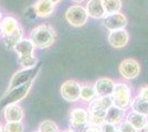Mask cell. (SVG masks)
<instances>
[{
  "label": "cell",
  "instance_id": "1",
  "mask_svg": "<svg viewBox=\"0 0 148 132\" xmlns=\"http://www.w3.org/2000/svg\"><path fill=\"white\" fill-rule=\"evenodd\" d=\"M14 51L18 54V62L25 68L33 67L37 65V57L34 56L36 46L30 39H22L13 46Z\"/></svg>",
  "mask_w": 148,
  "mask_h": 132
},
{
  "label": "cell",
  "instance_id": "2",
  "mask_svg": "<svg viewBox=\"0 0 148 132\" xmlns=\"http://www.w3.org/2000/svg\"><path fill=\"white\" fill-rule=\"evenodd\" d=\"M30 40L33 42L36 47L48 49L56 41V32L50 25L40 24L31 31Z\"/></svg>",
  "mask_w": 148,
  "mask_h": 132
},
{
  "label": "cell",
  "instance_id": "3",
  "mask_svg": "<svg viewBox=\"0 0 148 132\" xmlns=\"http://www.w3.org/2000/svg\"><path fill=\"white\" fill-rule=\"evenodd\" d=\"M32 84H33V81L25 83L23 85H20L18 87L8 90L6 95L0 100V110L7 107V106H9V105H11V104H17L18 101L25 98L27 95L29 94L31 87H32Z\"/></svg>",
  "mask_w": 148,
  "mask_h": 132
},
{
  "label": "cell",
  "instance_id": "4",
  "mask_svg": "<svg viewBox=\"0 0 148 132\" xmlns=\"http://www.w3.org/2000/svg\"><path fill=\"white\" fill-rule=\"evenodd\" d=\"M111 97L114 106L121 109L128 108L132 101V91H130V86L125 83L115 84V87H114Z\"/></svg>",
  "mask_w": 148,
  "mask_h": 132
},
{
  "label": "cell",
  "instance_id": "5",
  "mask_svg": "<svg viewBox=\"0 0 148 132\" xmlns=\"http://www.w3.org/2000/svg\"><path fill=\"white\" fill-rule=\"evenodd\" d=\"M39 70H40V64L34 65L33 67H28V68H23L21 69V70H19V72H17L12 76L11 81L9 83L8 90L18 87L20 85H23V84L28 82L34 81V78L37 77Z\"/></svg>",
  "mask_w": 148,
  "mask_h": 132
},
{
  "label": "cell",
  "instance_id": "6",
  "mask_svg": "<svg viewBox=\"0 0 148 132\" xmlns=\"http://www.w3.org/2000/svg\"><path fill=\"white\" fill-rule=\"evenodd\" d=\"M70 125L73 132H84L88 127V111L83 108H74L70 113Z\"/></svg>",
  "mask_w": 148,
  "mask_h": 132
},
{
  "label": "cell",
  "instance_id": "7",
  "mask_svg": "<svg viewBox=\"0 0 148 132\" xmlns=\"http://www.w3.org/2000/svg\"><path fill=\"white\" fill-rule=\"evenodd\" d=\"M87 12L85 8L82 6H72L70 7L65 12V20L69 22V24L75 28L83 26L87 22Z\"/></svg>",
  "mask_w": 148,
  "mask_h": 132
},
{
  "label": "cell",
  "instance_id": "8",
  "mask_svg": "<svg viewBox=\"0 0 148 132\" xmlns=\"http://www.w3.org/2000/svg\"><path fill=\"white\" fill-rule=\"evenodd\" d=\"M119 74L124 79L132 81L136 78L140 73V65L134 58H126L119 64Z\"/></svg>",
  "mask_w": 148,
  "mask_h": 132
},
{
  "label": "cell",
  "instance_id": "9",
  "mask_svg": "<svg viewBox=\"0 0 148 132\" xmlns=\"http://www.w3.org/2000/svg\"><path fill=\"white\" fill-rule=\"evenodd\" d=\"M62 98L68 102H75L80 99L81 85L75 81H66L61 86Z\"/></svg>",
  "mask_w": 148,
  "mask_h": 132
},
{
  "label": "cell",
  "instance_id": "10",
  "mask_svg": "<svg viewBox=\"0 0 148 132\" xmlns=\"http://www.w3.org/2000/svg\"><path fill=\"white\" fill-rule=\"evenodd\" d=\"M103 24L108 31L119 30V29H124L126 26L127 19L123 13L121 12L106 14V17H104V20H103Z\"/></svg>",
  "mask_w": 148,
  "mask_h": 132
},
{
  "label": "cell",
  "instance_id": "11",
  "mask_svg": "<svg viewBox=\"0 0 148 132\" xmlns=\"http://www.w3.org/2000/svg\"><path fill=\"white\" fill-rule=\"evenodd\" d=\"M107 40L111 46H113L114 49H123L128 43L130 35L125 29H119V30H114L110 32Z\"/></svg>",
  "mask_w": 148,
  "mask_h": 132
},
{
  "label": "cell",
  "instance_id": "12",
  "mask_svg": "<svg viewBox=\"0 0 148 132\" xmlns=\"http://www.w3.org/2000/svg\"><path fill=\"white\" fill-rule=\"evenodd\" d=\"M115 87V83L111 78H99L94 84V88L97 97L102 96H111Z\"/></svg>",
  "mask_w": 148,
  "mask_h": 132
},
{
  "label": "cell",
  "instance_id": "13",
  "mask_svg": "<svg viewBox=\"0 0 148 132\" xmlns=\"http://www.w3.org/2000/svg\"><path fill=\"white\" fill-rule=\"evenodd\" d=\"M85 10L87 12V16L94 19H102L106 14L102 0H88Z\"/></svg>",
  "mask_w": 148,
  "mask_h": 132
},
{
  "label": "cell",
  "instance_id": "14",
  "mask_svg": "<svg viewBox=\"0 0 148 132\" xmlns=\"http://www.w3.org/2000/svg\"><path fill=\"white\" fill-rule=\"evenodd\" d=\"M5 119L7 122H18L23 119V110L18 104H11L5 107Z\"/></svg>",
  "mask_w": 148,
  "mask_h": 132
},
{
  "label": "cell",
  "instance_id": "15",
  "mask_svg": "<svg viewBox=\"0 0 148 132\" xmlns=\"http://www.w3.org/2000/svg\"><path fill=\"white\" fill-rule=\"evenodd\" d=\"M54 6H56V3L52 2L51 0H38L33 8H34V12L38 17L47 18L53 13Z\"/></svg>",
  "mask_w": 148,
  "mask_h": 132
},
{
  "label": "cell",
  "instance_id": "16",
  "mask_svg": "<svg viewBox=\"0 0 148 132\" xmlns=\"http://www.w3.org/2000/svg\"><path fill=\"white\" fill-rule=\"evenodd\" d=\"M113 106V100L111 96H102V97H95L92 101H90L88 111L91 110H104L107 111Z\"/></svg>",
  "mask_w": 148,
  "mask_h": 132
},
{
  "label": "cell",
  "instance_id": "17",
  "mask_svg": "<svg viewBox=\"0 0 148 132\" xmlns=\"http://www.w3.org/2000/svg\"><path fill=\"white\" fill-rule=\"evenodd\" d=\"M19 26L20 25L18 23V20L11 16H8L6 18H3L0 22V32H1L2 37H7V35H10L11 33H13Z\"/></svg>",
  "mask_w": 148,
  "mask_h": 132
},
{
  "label": "cell",
  "instance_id": "18",
  "mask_svg": "<svg viewBox=\"0 0 148 132\" xmlns=\"http://www.w3.org/2000/svg\"><path fill=\"white\" fill-rule=\"evenodd\" d=\"M126 121H128L132 126L135 128L136 130H143L144 127L146 126V123L148 122L147 116L142 114L139 112H136V111H130L127 117H126Z\"/></svg>",
  "mask_w": 148,
  "mask_h": 132
},
{
  "label": "cell",
  "instance_id": "19",
  "mask_svg": "<svg viewBox=\"0 0 148 132\" xmlns=\"http://www.w3.org/2000/svg\"><path fill=\"white\" fill-rule=\"evenodd\" d=\"M124 114H125V110H124V109H121V108H118L113 105V106L106 111L105 122H108V123H112V125H115V126H116L118 123H121Z\"/></svg>",
  "mask_w": 148,
  "mask_h": 132
},
{
  "label": "cell",
  "instance_id": "20",
  "mask_svg": "<svg viewBox=\"0 0 148 132\" xmlns=\"http://www.w3.org/2000/svg\"><path fill=\"white\" fill-rule=\"evenodd\" d=\"M106 111L104 110H91L88 111V126L99 127L105 122Z\"/></svg>",
  "mask_w": 148,
  "mask_h": 132
},
{
  "label": "cell",
  "instance_id": "21",
  "mask_svg": "<svg viewBox=\"0 0 148 132\" xmlns=\"http://www.w3.org/2000/svg\"><path fill=\"white\" fill-rule=\"evenodd\" d=\"M23 39V31L21 29V26H19L16 31L11 33L10 35L3 37V42L6 44V46L8 49H13V46L18 43L20 40Z\"/></svg>",
  "mask_w": 148,
  "mask_h": 132
},
{
  "label": "cell",
  "instance_id": "22",
  "mask_svg": "<svg viewBox=\"0 0 148 132\" xmlns=\"http://www.w3.org/2000/svg\"><path fill=\"white\" fill-rule=\"evenodd\" d=\"M130 105L134 111L148 116V100L143 99L139 96H137L136 98H134V100L130 101Z\"/></svg>",
  "mask_w": 148,
  "mask_h": 132
},
{
  "label": "cell",
  "instance_id": "23",
  "mask_svg": "<svg viewBox=\"0 0 148 132\" xmlns=\"http://www.w3.org/2000/svg\"><path fill=\"white\" fill-rule=\"evenodd\" d=\"M106 14L119 12L122 9V0H102Z\"/></svg>",
  "mask_w": 148,
  "mask_h": 132
},
{
  "label": "cell",
  "instance_id": "24",
  "mask_svg": "<svg viewBox=\"0 0 148 132\" xmlns=\"http://www.w3.org/2000/svg\"><path fill=\"white\" fill-rule=\"evenodd\" d=\"M96 96V91L94 86L85 85V86H81V93H80V99L84 101H92Z\"/></svg>",
  "mask_w": 148,
  "mask_h": 132
},
{
  "label": "cell",
  "instance_id": "25",
  "mask_svg": "<svg viewBox=\"0 0 148 132\" xmlns=\"http://www.w3.org/2000/svg\"><path fill=\"white\" fill-rule=\"evenodd\" d=\"M39 132H59V127L56 126V122L51 120H45L40 123Z\"/></svg>",
  "mask_w": 148,
  "mask_h": 132
},
{
  "label": "cell",
  "instance_id": "26",
  "mask_svg": "<svg viewBox=\"0 0 148 132\" xmlns=\"http://www.w3.org/2000/svg\"><path fill=\"white\" fill-rule=\"evenodd\" d=\"M25 127L21 121L18 122H7L3 128V132H23Z\"/></svg>",
  "mask_w": 148,
  "mask_h": 132
},
{
  "label": "cell",
  "instance_id": "27",
  "mask_svg": "<svg viewBox=\"0 0 148 132\" xmlns=\"http://www.w3.org/2000/svg\"><path fill=\"white\" fill-rule=\"evenodd\" d=\"M118 130H119L121 132H137V130L130 125L128 121H124V122H122V123L119 125Z\"/></svg>",
  "mask_w": 148,
  "mask_h": 132
},
{
  "label": "cell",
  "instance_id": "28",
  "mask_svg": "<svg viewBox=\"0 0 148 132\" xmlns=\"http://www.w3.org/2000/svg\"><path fill=\"white\" fill-rule=\"evenodd\" d=\"M99 128L101 132H115L117 130L115 125H112V123H108V122H103Z\"/></svg>",
  "mask_w": 148,
  "mask_h": 132
},
{
  "label": "cell",
  "instance_id": "29",
  "mask_svg": "<svg viewBox=\"0 0 148 132\" xmlns=\"http://www.w3.org/2000/svg\"><path fill=\"white\" fill-rule=\"evenodd\" d=\"M138 96H139L140 98H143V99L148 100V86H144V87L140 88Z\"/></svg>",
  "mask_w": 148,
  "mask_h": 132
},
{
  "label": "cell",
  "instance_id": "30",
  "mask_svg": "<svg viewBox=\"0 0 148 132\" xmlns=\"http://www.w3.org/2000/svg\"><path fill=\"white\" fill-rule=\"evenodd\" d=\"M84 132H101L99 131V127H93V126H88L86 128V130Z\"/></svg>",
  "mask_w": 148,
  "mask_h": 132
},
{
  "label": "cell",
  "instance_id": "31",
  "mask_svg": "<svg viewBox=\"0 0 148 132\" xmlns=\"http://www.w3.org/2000/svg\"><path fill=\"white\" fill-rule=\"evenodd\" d=\"M143 132H148V122L146 123V126L144 127V129H143Z\"/></svg>",
  "mask_w": 148,
  "mask_h": 132
},
{
  "label": "cell",
  "instance_id": "32",
  "mask_svg": "<svg viewBox=\"0 0 148 132\" xmlns=\"http://www.w3.org/2000/svg\"><path fill=\"white\" fill-rule=\"evenodd\" d=\"M71 1H73L75 3H81V2H83V1H85V0H71Z\"/></svg>",
  "mask_w": 148,
  "mask_h": 132
},
{
  "label": "cell",
  "instance_id": "33",
  "mask_svg": "<svg viewBox=\"0 0 148 132\" xmlns=\"http://www.w3.org/2000/svg\"><path fill=\"white\" fill-rule=\"evenodd\" d=\"M51 1H52V2H54V3H58V2H60L61 0H51Z\"/></svg>",
  "mask_w": 148,
  "mask_h": 132
},
{
  "label": "cell",
  "instance_id": "34",
  "mask_svg": "<svg viewBox=\"0 0 148 132\" xmlns=\"http://www.w3.org/2000/svg\"><path fill=\"white\" fill-rule=\"evenodd\" d=\"M0 132H3V128L1 126V123H0Z\"/></svg>",
  "mask_w": 148,
  "mask_h": 132
},
{
  "label": "cell",
  "instance_id": "35",
  "mask_svg": "<svg viewBox=\"0 0 148 132\" xmlns=\"http://www.w3.org/2000/svg\"><path fill=\"white\" fill-rule=\"evenodd\" d=\"M1 20H2V12L0 11V22H1Z\"/></svg>",
  "mask_w": 148,
  "mask_h": 132
},
{
  "label": "cell",
  "instance_id": "36",
  "mask_svg": "<svg viewBox=\"0 0 148 132\" xmlns=\"http://www.w3.org/2000/svg\"><path fill=\"white\" fill-rule=\"evenodd\" d=\"M63 132H73L72 130H65V131H63Z\"/></svg>",
  "mask_w": 148,
  "mask_h": 132
},
{
  "label": "cell",
  "instance_id": "37",
  "mask_svg": "<svg viewBox=\"0 0 148 132\" xmlns=\"http://www.w3.org/2000/svg\"><path fill=\"white\" fill-rule=\"evenodd\" d=\"M115 132H121V131H119V130H116V131H115Z\"/></svg>",
  "mask_w": 148,
  "mask_h": 132
},
{
  "label": "cell",
  "instance_id": "38",
  "mask_svg": "<svg viewBox=\"0 0 148 132\" xmlns=\"http://www.w3.org/2000/svg\"><path fill=\"white\" fill-rule=\"evenodd\" d=\"M34 132H39V131H34Z\"/></svg>",
  "mask_w": 148,
  "mask_h": 132
},
{
  "label": "cell",
  "instance_id": "39",
  "mask_svg": "<svg viewBox=\"0 0 148 132\" xmlns=\"http://www.w3.org/2000/svg\"><path fill=\"white\" fill-rule=\"evenodd\" d=\"M0 33H1V32H0Z\"/></svg>",
  "mask_w": 148,
  "mask_h": 132
}]
</instances>
